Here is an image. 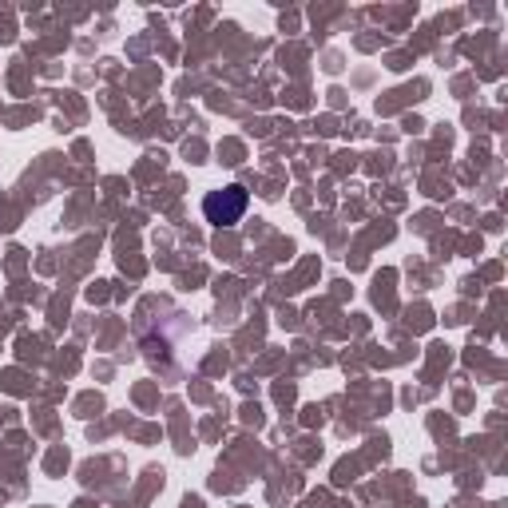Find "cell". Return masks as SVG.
I'll use <instances>...</instances> for the list:
<instances>
[{
  "instance_id": "cell-1",
  "label": "cell",
  "mask_w": 508,
  "mask_h": 508,
  "mask_svg": "<svg viewBox=\"0 0 508 508\" xmlns=\"http://www.w3.org/2000/svg\"><path fill=\"white\" fill-rule=\"evenodd\" d=\"M246 203H250L246 187L231 183V187H223V191L207 195V199H203V214H207V223H211V226H234L246 214Z\"/></svg>"
}]
</instances>
